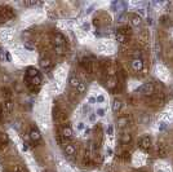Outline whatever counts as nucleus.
Here are the masks:
<instances>
[{
	"instance_id": "nucleus-10",
	"label": "nucleus",
	"mask_w": 173,
	"mask_h": 172,
	"mask_svg": "<svg viewBox=\"0 0 173 172\" xmlns=\"http://www.w3.org/2000/svg\"><path fill=\"white\" fill-rule=\"evenodd\" d=\"M73 130H71V127L70 126H65L63 127V130H62V136L66 140H70V139H73Z\"/></svg>"
},
{
	"instance_id": "nucleus-23",
	"label": "nucleus",
	"mask_w": 173,
	"mask_h": 172,
	"mask_svg": "<svg viewBox=\"0 0 173 172\" xmlns=\"http://www.w3.org/2000/svg\"><path fill=\"white\" fill-rule=\"evenodd\" d=\"M44 172H54L53 170H44Z\"/></svg>"
},
{
	"instance_id": "nucleus-22",
	"label": "nucleus",
	"mask_w": 173,
	"mask_h": 172,
	"mask_svg": "<svg viewBox=\"0 0 173 172\" xmlns=\"http://www.w3.org/2000/svg\"><path fill=\"white\" fill-rule=\"evenodd\" d=\"M14 172H27L26 170H25V167H22V166H16V168H14Z\"/></svg>"
},
{
	"instance_id": "nucleus-5",
	"label": "nucleus",
	"mask_w": 173,
	"mask_h": 172,
	"mask_svg": "<svg viewBox=\"0 0 173 172\" xmlns=\"http://www.w3.org/2000/svg\"><path fill=\"white\" fill-rule=\"evenodd\" d=\"M66 45V39L61 32L54 34V47H65Z\"/></svg>"
},
{
	"instance_id": "nucleus-8",
	"label": "nucleus",
	"mask_w": 173,
	"mask_h": 172,
	"mask_svg": "<svg viewBox=\"0 0 173 172\" xmlns=\"http://www.w3.org/2000/svg\"><path fill=\"white\" fill-rule=\"evenodd\" d=\"M129 21H131V25L133 27H138L142 24V18L138 14H131V16H129Z\"/></svg>"
},
{
	"instance_id": "nucleus-7",
	"label": "nucleus",
	"mask_w": 173,
	"mask_h": 172,
	"mask_svg": "<svg viewBox=\"0 0 173 172\" xmlns=\"http://www.w3.org/2000/svg\"><path fill=\"white\" fill-rule=\"evenodd\" d=\"M39 65H40V67L43 69V70H45V71H49L50 69H52V62H50V60L49 58H40V61H39Z\"/></svg>"
},
{
	"instance_id": "nucleus-9",
	"label": "nucleus",
	"mask_w": 173,
	"mask_h": 172,
	"mask_svg": "<svg viewBox=\"0 0 173 172\" xmlns=\"http://www.w3.org/2000/svg\"><path fill=\"white\" fill-rule=\"evenodd\" d=\"M140 145L143 150H149L151 148V140L149 136H145V137H142L141 139V142H140Z\"/></svg>"
},
{
	"instance_id": "nucleus-6",
	"label": "nucleus",
	"mask_w": 173,
	"mask_h": 172,
	"mask_svg": "<svg viewBox=\"0 0 173 172\" xmlns=\"http://www.w3.org/2000/svg\"><path fill=\"white\" fill-rule=\"evenodd\" d=\"M121 107H123V102H121V100L115 98L114 101H112V104H111L112 113H114V114H118V113L121 110Z\"/></svg>"
},
{
	"instance_id": "nucleus-24",
	"label": "nucleus",
	"mask_w": 173,
	"mask_h": 172,
	"mask_svg": "<svg viewBox=\"0 0 173 172\" xmlns=\"http://www.w3.org/2000/svg\"><path fill=\"white\" fill-rule=\"evenodd\" d=\"M2 114H3V109H2V106H0V117H2Z\"/></svg>"
},
{
	"instance_id": "nucleus-21",
	"label": "nucleus",
	"mask_w": 173,
	"mask_h": 172,
	"mask_svg": "<svg viewBox=\"0 0 173 172\" xmlns=\"http://www.w3.org/2000/svg\"><path fill=\"white\" fill-rule=\"evenodd\" d=\"M115 85H116V83H115V80H114V79H110L109 82H107V88L114 89V88H115Z\"/></svg>"
},
{
	"instance_id": "nucleus-20",
	"label": "nucleus",
	"mask_w": 173,
	"mask_h": 172,
	"mask_svg": "<svg viewBox=\"0 0 173 172\" xmlns=\"http://www.w3.org/2000/svg\"><path fill=\"white\" fill-rule=\"evenodd\" d=\"M54 52L58 56H62L65 53V47H54Z\"/></svg>"
},
{
	"instance_id": "nucleus-11",
	"label": "nucleus",
	"mask_w": 173,
	"mask_h": 172,
	"mask_svg": "<svg viewBox=\"0 0 173 172\" xmlns=\"http://www.w3.org/2000/svg\"><path fill=\"white\" fill-rule=\"evenodd\" d=\"M128 123H129V119H128L127 117H119V118L116 119V126H118V128H125V127L128 126Z\"/></svg>"
},
{
	"instance_id": "nucleus-1",
	"label": "nucleus",
	"mask_w": 173,
	"mask_h": 172,
	"mask_svg": "<svg viewBox=\"0 0 173 172\" xmlns=\"http://www.w3.org/2000/svg\"><path fill=\"white\" fill-rule=\"evenodd\" d=\"M25 82L26 85L30 92L32 93H36L40 89V85H41V76H35V78H25Z\"/></svg>"
},
{
	"instance_id": "nucleus-14",
	"label": "nucleus",
	"mask_w": 173,
	"mask_h": 172,
	"mask_svg": "<svg viewBox=\"0 0 173 172\" xmlns=\"http://www.w3.org/2000/svg\"><path fill=\"white\" fill-rule=\"evenodd\" d=\"M120 142L123 145H128L132 142V135L131 133H123L120 136Z\"/></svg>"
},
{
	"instance_id": "nucleus-15",
	"label": "nucleus",
	"mask_w": 173,
	"mask_h": 172,
	"mask_svg": "<svg viewBox=\"0 0 173 172\" xmlns=\"http://www.w3.org/2000/svg\"><path fill=\"white\" fill-rule=\"evenodd\" d=\"M65 153H66L67 157H74L75 153H76V148L71 144H67L66 146H65Z\"/></svg>"
},
{
	"instance_id": "nucleus-17",
	"label": "nucleus",
	"mask_w": 173,
	"mask_h": 172,
	"mask_svg": "<svg viewBox=\"0 0 173 172\" xmlns=\"http://www.w3.org/2000/svg\"><path fill=\"white\" fill-rule=\"evenodd\" d=\"M13 110V102H12V100H5V102H4V111L6 114H11Z\"/></svg>"
},
{
	"instance_id": "nucleus-25",
	"label": "nucleus",
	"mask_w": 173,
	"mask_h": 172,
	"mask_svg": "<svg viewBox=\"0 0 173 172\" xmlns=\"http://www.w3.org/2000/svg\"><path fill=\"white\" fill-rule=\"evenodd\" d=\"M12 172H14V171H12Z\"/></svg>"
},
{
	"instance_id": "nucleus-16",
	"label": "nucleus",
	"mask_w": 173,
	"mask_h": 172,
	"mask_svg": "<svg viewBox=\"0 0 173 172\" xmlns=\"http://www.w3.org/2000/svg\"><path fill=\"white\" fill-rule=\"evenodd\" d=\"M9 144V137L8 135L4 132H0V146H6Z\"/></svg>"
},
{
	"instance_id": "nucleus-4",
	"label": "nucleus",
	"mask_w": 173,
	"mask_h": 172,
	"mask_svg": "<svg viewBox=\"0 0 173 172\" xmlns=\"http://www.w3.org/2000/svg\"><path fill=\"white\" fill-rule=\"evenodd\" d=\"M131 67L133 69V71H136V73H140L143 69V60L141 57H134L131 61Z\"/></svg>"
},
{
	"instance_id": "nucleus-18",
	"label": "nucleus",
	"mask_w": 173,
	"mask_h": 172,
	"mask_svg": "<svg viewBox=\"0 0 173 172\" xmlns=\"http://www.w3.org/2000/svg\"><path fill=\"white\" fill-rule=\"evenodd\" d=\"M85 89H86V84L84 82H80V83H79V85L76 87V92L78 93H84Z\"/></svg>"
},
{
	"instance_id": "nucleus-3",
	"label": "nucleus",
	"mask_w": 173,
	"mask_h": 172,
	"mask_svg": "<svg viewBox=\"0 0 173 172\" xmlns=\"http://www.w3.org/2000/svg\"><path fill=\"white\" fill-rule=\"evenodd\" d=\"M28 136H30L31 141H34V142H39L41 140V133H40L39 128L36 126H32L30 128V131H28Z\"/></svg>"
},
{
	"instance_id": "nucleus-12",
	"label": "nucleus",
	"mask_w": 173,
	"mask_h": 172,
	"mask_svg": "<svg viewBox=\"0 0 173 172\" xmlns=\"http://www.w3.org/2000/svg\"><path fill=\"white\" fill-rule=\"evenodd\" d=\"M39 75H40V73H39L38 69L27 67V70H26V78H35V76H39Z\"/></svg>"
},
{
	"instance_id": "nucleus-2",
	"label": "nucleus",
	"mask_w": 173,
	"mask_h": 172,
	"mask_svg": "<svg viewBox=\"0 0 173 172\" xmlns=\"http://www.w3.org/2000/svg\"><path fill=\"white\" fill-rule=\"evenodd\" d=\"M136 92H140L142 95H153L154 93V85L151 83H143L141 87L136 89Z\"/></svg>"
},
{
	"instance_id": "nucleus-19",
	"label": "nucleus",
	"mask_w": 173,
	"mask_h": 172,
	"mask_svg": "<svg viewBox=\"0 0 173 172\" xmlns=\"http://www.w3.org/2000/svg\"><path fill=\"white\" fill-rule=\"evenodd\" d=\"M116 39H118V41H120V43H125L127 37H125V35H123L121 32H118V34H116Z\"/></svg>"
},
{
	"instance_id": "nucleus-13",
	"label": "nucleus",
	"mask_w": 173,
	"mask_h": 172,
	"mask_svg": "<svg viewBox=\"0 0 173 172\" xmlns=\"http://www.w3.org/2000/svg\"><path fill=\"white\" fill-rule=\"evenodd\" d=\"M79 83H80V80H79V78L74 74H71L70 78H69V84H70V87H73L76 89V87L79 85Z\"/></svg>"
}]
</instances>
